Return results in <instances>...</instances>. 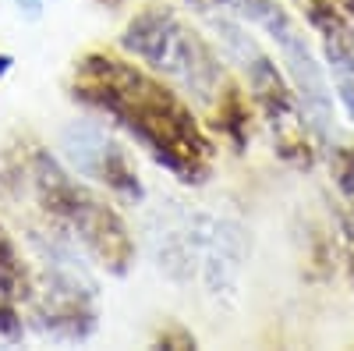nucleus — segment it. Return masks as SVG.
Returning a JSON list of instances; mask_svg holds the SVG:
<instances>
[{
  "instance_id": "obj_1",
  "label": "nucleus",
  "mask_w": 354,
  "mask_h": 351,
  "mask_svg": "<svg viewBox=\"0 0 354 351\" xmlns=\"http://www.w3.org/2000/svg\"><path fill=\"white\" fill-rule=\"evenodd\" d=\"M71 96L131 135L181 185L209 181L216 145L167 82L117 53L88 50L71 68Z\"/></svg>"
},
{
  "instance_id": "obj_2",
  "label": "nucleus",
  "mask_w": 354,
  "mask_h": 351,
  "mask_svg": "<svg viewBox=\"0 0 354 351\" xmlns=\"http://www.w3.org/2000/svg\"><path fill=\"white\" fill-rule=\"evenodd\" d=\"M28 185H32V195L46 220L68 231L100 270H106L110 277L131 273L135 234L106 195L88 188L68 163H61L39 145L28 153Z\"/></svg>"
},
{
  "instance_id": "obj_3",
  "label": "nucleus",
  "mask_w": 354,
  "mask_h": 351,
  "mask_svg": "<svg viewBox=\"0 0 354 351\" xmlns=\"http://www.w3.org/2000/svg\"><path fill=\"white\" fill-rule=\"evenodd\" d=\"M32 245L43 262L28 295L32 327L57 344L88 341L100 327V284L82 262L78 242L50 224V231H32Z\"/></svg>"
},
{
  "instance_id": "obj_4",
  "label": "nucleus",
  "mask_w": 354,
  "mask_h": 351,
  "mask_svg": "<svg viewBox=\"0 0 354 351\" xmlns=\"http://www.w3.org/2000/svg\"><path fill=\"white\" fill-rule=\"evenodd\" d=\"M121 46L153 68L160 78L177 85V93L192 96L195 103L213 107L223 89L220 53L205 43L195 28L167 4L142 8L121 33Z\"/></svg>"
},
{
  "instance_id": "obj_5",
  "label": "nucleus",
  "mask_w": 354,
  "mask_h": 351,
  "mask_svg": "<svg viewBox=\"0 0 354 351\" xmlns=\"http://www.w3.org/2000/svg\"><path fill=\"white\" fill-rule=\"evenodd\" d=\"M202 15H205V21L213 25L223 57L245 71L252 100H255V107L262 114V121L270 125V132H273L277 156L283 163H290V167H298V170H312V163H315L312 128L305 121V110L298 103V93H294L290 78L273 64L270 53L259 50V43L245 33L238 21H230L227 15H213L205 8H202Z\"/></svg>"
},
{
  "instance_id": "obj_6",
  "label": "nucleus",
  "mask_w": 354,
  "mask_h": 351,
  "mask_svg": "<svg viewBox=\"0 0 354 351\" xmlns=\"http://www.w3.org/2000/svg\"><path fill=\"white\" fill-rule=\"evenodd\" d=\"M234 15H241L245 21H255L262 33L280 46V57L287 64V78L294 85V93H298V103L305 110V121H308L312 135L319 142H330V135H333V93H330L326 71L315 61V53L305 43L301 28L294 25V18L277 4V0H245Z\"/></svg>"
},
{
  "instance_id": "obj_7",
  "label": "nucleus",
  "mask_w": 354,
  "mask_h": 351,
  "mask_svg": "<svg viewBox=\"0 0 354 351\" xmlns=\"http://www.w3.org/2000/svg\"><path fill=\"white\" fill-rule=\"evenodd\" d=\"M252 255L248 231L209 210H195V280L220 305H238L245 267Z\"/></svg>"
},
{
  "instance_id": "obj_8",
  "label": "nucleus",
  "mask_w": 354,
  "mask_h": 351,
  "mask_svg": "<svg viewBox=\"0 0 354 351\" xmlns=\"http://www.w3.org/2000/svg\"><path fill=\"white\" fill-rule=\"evenodd\" d=\"M61 156L64 163L85 181H96L113 192L121 202H142L145 188L128 156V150L117 142L100 121H71L61 132Z\"/></svg>"
},
{
  "instance_id": "obj_9",
  "label": "nucleus",
  "mask_w": 354,
  "mask_h": 351,
  "mask_svg": "<svg viewBox=\"0 0 354 351\" xmlns=\"http://www.w3.org/2000/svg\"><path fill=\"white\" fill-rule=\"evenodd\" d=\"M28 295H32V277L25 270L21 249L11 231L0 224V337L4 341H21V305H28Z\"/></svg>"
},
{
  "instance_id": "obj_10",
  "label": "nucleus",
  "mask_w": 354,
  "mask_h": 351,
  "mask_svg": "<svg viewBox=\"0 0 354 351\" xmlns=\"http://www.w3.org/2000/svg\"><path fill=\"white\" fill-rule=\"evenodd\" d=\"M319 39H322V53H326V64H330V75L337 85V96L354 121V25L340 21L337 28H330Z\"/></svg>"
},
{
  "instance_id": "obj_11",
  "label": "nucleus",
  "mask_w": 354,
  "mask_h": 351,
  "mask_svg": "<svg viewBox=\"0 0 354 351\" xmlns=\"http://www.w3.org/2000/svg\"><path fill=\"white\" fill-rule=\"evenodd\" d=\"M216 132L223 138H230V145L238 153H245V145L252 138V114H248V100L241 96V89L234 85H223L220 103H216Z\"/></svg>"
},
{
  "instance_id": "obj_12",
  "label": "nucleus",
  "mask_w": 354,
  "mask_h": 351,
  "mask_svg": "<svg viewBox=\"0 0 354 351\" xmlns=\"http://www.w3.org/2000/svg\"><path fill=\"white\" fill-rule=\"evenodd\" d=\"M330 174H333L337 192H340L344 202H347L351 217H354V145H340V150H333V156H330Z\"/></svg>"
},
{
  "instance_id": "obj_13",
  "label": "nucleus",
  "mask_w": 354,
  "mask_h": 351,
  "mask_svg": "<svg viewBox=\"0 0 354 351\" xmlns=\"http://www.w3.org/2000/svg\"><path fill=\"white\" fill-rule=\"evenodd\" d=\"M333 227H337V245H340V255H344L347 280L354 287V217L340 210V213H333Z\"/></svg>"
},
{
  "instance_id": "obj_14",
  "label": "nucleus",
  "mask_w": 354,
  "mask_h": 351,
  "mask_svg": "<svg viewBox=\"0 0 354 351\" xmlns=\"http://www.w3.org/2000/svg\"><path fill=\"white\" fill-rule=\"evenodd\" d=\"M156 344H160V348H177V351H181V348H195V337H192L185 327L174 323V327H167V330L156 337Z\"/></svg>"
},
{
  "instance_id": "obj_15",
  "label": "nucleus",
  "mask_w": 354,
  "mask_h": 351,
  "mask_svg": "<svg viewBox=\"0 0 354 351\" xmlns=\"http://www.w3.org/2000/svg\"><path fill=\"white\" fill-rule=\"evenodd\" d=\"M18 11L25 18H39L43 15V0H18Z\"/></svg>"
},
{
  "instance_id": "obj_16",
  "label": "nucleus",
  "mask_w": 354,
  "mask_h": 351,
  "mask_svg": "<svg viewBox=\"0 0 354 351\" xmlns=\"http://www.w3.org/2000/svg\"><path fill=\"white\" fill-rule=\"evenodd\" d=\"M11 68H15V57L11 53H0V78H4Z\"/></svg>"
},
{
  "instance_id": "obj_17",
  "label": "nucleus",
  "mask_w": 354,
  "mask_h": 351,
  "mask_svg": "<svg viewBox=\"0 0 354 351\" xmlns=\"http://www.w3.org/2000/svg\"><path fill=\"white\" fill-rule=\"evenodd\" d=\"M337 8H340V11L347 15V21L354 25V0H337Z\"/></svg>"
},
{
  "instance_id": "obj_18",
  "label": "nucleus",
  "mask_w": 354,
  "mask_h": 351,
  "mask_svg": "<svg viewBox=\"0 0 354 351\" xmlns=\"http://www.w3.org/2000/svg\"><path fill=\"white\" fill-rule=\"evenodd\" d=\"M209 4H213V8H230V11H238L245 0H209Z\"/></svg>"
}]
</instances>
